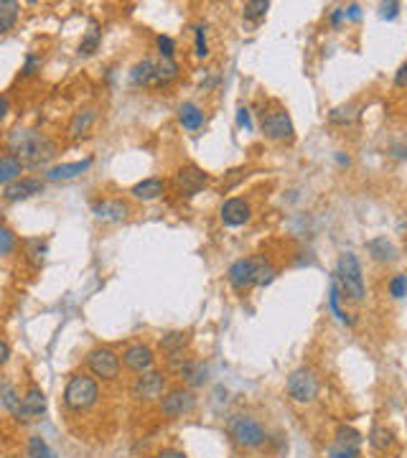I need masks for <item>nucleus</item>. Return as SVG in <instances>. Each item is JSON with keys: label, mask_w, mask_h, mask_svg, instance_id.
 <instances>
[{"label": "nucleus", "mask_w": 407, "mask_h": 458, "mask_svg": "<svg viewBox=\"0 0 407 458\" xmlns=\"http://www.w3.org/2000/svg\"><path fill=\"white\" fill-rule=\"evenodd\" d=\"M8 143H11L13 151L11 155H16L20 165H28V168H38L54 155V143L41 133H33V130H16L8 138Z\"/></svg>", "instance_id": "1"}, {"label": "nucleus", "mask_w": 407, "mask_h": 458, "mask_svg": "<svg viewBox=\"0 0 407 458\" xmlns=\"http://www.w3.org/2000/svg\"><path fill=\"white\" fill-rule=\"evenodd\" d=\"M334 278L338 280V288L343 290V298L354 300V303H362L367 290H364L362 265H359V257H356L354 252H343L341 257H338Z\"/></svg>", "instance_id": "2"}, {"label": "nucleus", "mask_w": 407, "mask_h": 458, "mask_svg": "<svg viewBox=\"0 0 407 458\" xmlns=\"http://www.w3.org/2000/svg\"><path fill=\"white\" fill-rule=\"evenodd\" d=\"M100 397V387L89 375H74L64 389V405L69 407L71 413H84L95 405Z\"/></svg>", "instance_id": "3"}, {"label": "nucleus", "mask_w": 407, "mask_h": 458, "mask_svg": "<svg viewBox=\"0 0 407 458\" xmlns=\"http://www.w3.org/2000/svg\"><path fill=\"white\" fill-rule=\"evenodd\" d=\"M229 438L244 451H254L267 440V433L262 423H257L252 415H235L229 420Z\"/></svg>", "instance_id": "4"}, {"label": "nucleus", "mask_w": 407, "mask_h": 458, "mask_svg": "<svg viewBox=\"0 0 407 458\" xmlns=\"http://www.w3.org/2000/svg\"><path fill=\"white\" fill-rule=\"evenodd\" d=\"M267 267H270V262L265 260V254H252V257H244V260H237L235 265L229 267V283H232V288L235 290H247V288L257 286L262 278V273H265Z\"/></svg>", "instance_id": "5"}, {"label": "nucleus", "mask_w": 407, "mask_h": 458, "mask_svg": "<svg viewBox=\"0 0 407 458\" xmlns=\"http://www.w3.org/2000/svg\"><path fill=\"white\" fill-rule=\"evenodd\" d=\"M288 394H290L293 400L300 402V405H308V402L316 400L318 394V377L313 375V369H295L290 372L288 377Z\"/></svg>", "instance_id": "6"}, {"label": "nucleus", "mask_w": 407, "mask_h": 458, "mask_svg": "<svg viewBox=\"0 0 407 458\" xmlns=\"http://www.w3.org/2000/svg\"><path fill=\"white\" fill-rule=\"evenodd\" d=\"M194 407H196V394L189 387H173L160 397V413L171 420L194 413Z\"/></svg>", "instance_id": "7"}, {"label": "nucleus", "mask_w": 407, "mask_h": 458, "mask_svg": "<svg viewBox=\"0 0 407 458\" xmlns=\"http://www.w3.org/2000/svg\"><path fill=\"white\" fill-rule=\"evenodd\" d=\"M165 384H168V377H165L163 372H153L151 369V372H146V375L135 377L130 392H133V397L138 402H155L163 397Z\"/></svg>", "instance_id": "8"}, {"label": "nucleus", "mask_w": 407, "mask_h": 458, "mask_svg": "<svg viewBox=\"0 0 407 458\" xmlns=\"http://www.w3.org/2000/svg\"><path fill=\"white\" fill-rule=\"evenodd\" d=\"M262 133L270 140H280V143H290L295 138V127H293L290 114L285 110H267L262 112Z\"/></svg>", "instance_id": "9"}, {"label": "nucleus", "mask_w": 407, "mask_h": 458, "mask_svg": "<svg viewBox=\"0 0 407 458\" xmlns=\"http://www.w3.org/2000/svg\"><path fill=\"white\" fill-rule=\"evenodd\" d=\"M87 364H89V372L95 377H102V380H114V377L120 375V356L114 354L112 349L89 351Z\"/></svg>", "instance_id": "10"}, {"label": "nucleus", "mask_w": 407, "mask_h": 458, "mask_svg": "<svg viewBox=\"0 0 407 458\" xmlns=\"http://www.w3.org/2000/svg\"><path fill=\"white\" fill-rule=\"evenodd\" d=\"M46 413V394L41 387H36V384H31V387L25 389L23 400H20L18 410H16V418L20 420V423H33V420L44 418Z\"/></svg>", "instance_id": "11"}, {"label": "nucleus", "mask_w": 407, "mask_h": 458, "mask_svg": "<svg viewBox=\"0 0 407 458\" xmlns=\"http://www.w3.org/2000/svg\"><path fill=\"white\" fill-rule=\"evenodd\" d=\"M153 362H155V356H153V349L146 346V344H133V346H127L125 354H122V364H125L130 372H135V375L151 372Z\"/></svg>", "instance_id": "12"}, {"label": "nucleus", "mask_w": 407, "mask_h": 458, "mask_svg": "<svg viewBox=\"0 0 407 458\" xmlns=\"http://www.w3.org/2000/svg\"><path fill=\"white\" fill-rule=\"evenodd\" d=\"M209 176L199 168V165H184V168H178L176 171V189L186 196H194L199 191L206 186Z\"/></svg>", "instance_id": "13"}, {"label": "nucleus", "mask_w": 407, "mask_h": 458, "mask_svg": "<svg viewBox=\"0 0 407 458\" xmlns=\"http://www.w3.org/2000/svg\"><path fill=\"white\" fill-rule=\"evenodd\" d=\"M219 216H222V222L227 224V227H242V224L249 222L252 209H249V204L244 201V199H227V201L222 204Z\"/></svg>", "instance_id": "14"}, {"label": "nucleus", "mask_w": 407, "mask_h": 458, "mask_svg": "<svg viewBox=\"0 0 407 458\" xmlns=\"http://www.w3.org/2000/svg\"><path fill=\"white\" fill-rule=\"evenodd\" d=\"M44 191V181L41 178H16L13 184L6 186L3 196L8 201H20V199H28V196H36Z\"/></svg>", "instance_id": "15"}, {"label": "nucleus", "mask_w": 407, "mask_h": 458, "mask_svg": "<svg viewBox=\"0 0 407 458\" xmlns=\"http://www.w3.org/2000/svg\"><path fill=\"white\" fill-rule=\"evenodd\" d=\"M92 214L102 222H120L127 216V204L120 199H102L92 204Z\"/></svg>", "instance_id": "16"}, {"label": "nucleus", "mask_w": 407, "mask_h": 458, "mask_svg": "<svg viewBox=\"0 0 407 458\" xmlns=\"http://www.w3.org/2000/svg\"><path fill=\"white\" fill-rule=\"evenodd\" d=\"M92 165V158H84V160H74V163H61V165H54L46 171V181H71V178L82 176Z\"/></svg>", "instance_id": "17"}, {"label": "nucleus", "mask_w": 407, "mask_h": 458, "mask_svg": "<svg viewBox=\"0 0 407 458\" xmlns=\"http://www.w3.org/2000/svg\"><path fill=\"white\" fill-rule=\"evenodd\" d=\"M153 79H155V59H143L130 71V84L135 87H153Z\"/></svg>", "instance_id": "18"}, {"label": "nucleus", "mask_w": 407, "mask_h": 458, "mask_svg": "<svg viewBox=\"0 0 407 458\" xmlns=\"http://www.w3.org/2000/svg\"><path fill=\"white\" fill-rule=\"evenodd\" d=\"M178 375H181V380L189 387H199V384L206 382V367H204V362H196V359H186L181 364V369H178Z\"/></svg>", "instance_id": "19"}, {"label": "nucleus", "mask_w": 407, "mask_h": 458, "mask_svg": "<svg viewBox=\"0 0 407 458\" xmlns=\"http://www.w3.org/2000/svg\"><path fill=\"white\" fill-rule=\"evenodd\" d=\"M178 76V64L173 59H155V79H153V89H160L165 84H171Z\"/></svg>", "instance_id": "20"}, {"label": "nucleus", "mask_w": 407, "mask_h": 458, "mask_svg": "<svg viewBox=\"0 0 407 458\" xmlns=\"http://www.w3.org/2000/svg\"><path fill=\"white\" fill-rule=\"evenodd\" d=\"M178 120H181V125L186 127V130H201L204 125V112L199 105H194V102H184L181 107H178Z\"/></svg>", "instance_id": "21"}, {"label": "nucleus", "mask_w": 407, "mask_h": 458, "mask_svg": "<svg viewBox=\"0 0 407 458\" xmlns=\"http://www.w3.org/2000/svg\"><path fill=\"white\" fill-rule=\"evenodd\" d=\"M95 120H97V112L92 107L79 110V112H76L74 117H71V122H69V135H71V138H82V135H87L89 127L95 125Z\"/></svg>", "instance_id": "22"}, {"label": "nucleus", "mask_w": 407, "mask_h": 458, "mask_svg": "<svg viewBox=\"0 0 407 458\" xmlns=\"http://www.w3.org/2000/svg\"><path fill=\"white\" fill-rule=\"evenodd\" d=\"M165 184L160 178H146V181H140V184L133 186V196L135 199H143V201H153V199H158L163 194Z\"/></svg>", "instance_id": "23"}, {"label": "nucleus", "mask_w": 407, "mask_h": 458, "mask_svg": "<svg viewBox=\"0 0 407 458\" xmlns=\"http://www.w3.org/2000/svg\"><path fill=\"white\" fill-rule=\"evenodd\" d=\"M189 344V334L184 331H171L160 339V349H163L165 356H176V354H184V346Z\"/></svg>", "instance_id": "24"}, {"label": "nucleus", "mask_w": 407, "mask_h": 458, "mask_svg": "<svg viewBox=\"0 0 407 458\" xmlns=\"http://www.w3.org/2000/svg\"><path fill=\"white\" fill-rule=\"evenodd\" d=\"M369 445H372L374 451H379V453L389 451V448L394 445V433L389 430V428H384V425L372 428V433H369Z\"/></svg>", "instance_id": "25"}, {"label": "nucleus", "mask_w": 407, "mask_h": 458, "mask_svg": "<svg viewBox=\"0 0 407 458\" xmlns=\"http://www.w3.org/2000/svg\"><path fill=\"white\" fill-rule=\"evenodd\" d=\"M367 249L372 252V257L379 262H392L394 260V247L387 237H377V240L367 242Z\"/></svg>", "instance_id": "26"}, {"label": "nucleus", "mask_w": 407, "mask_h": 458, "mask_svg": "<svg viewBox=\"0 0 407 458\" xmlns=\"http://www.w3.org/2000/svg\"><path fill=\"white\" fill-rule=\"evenodd\" d=\"M334 438H336V445H341V448H354V451H359V445H362V440H364L362 433L351 425H338L336 433H334Z\"/></svg>", "instance_id": "27"}, {"label": "nucleus", "mask_w": 407, "mask_h": 458, "mask_svg": "<svg viewBox=\"0 0 407 458\" xmlns=\"http://www.w3.org/2000/svg\"><path fill=\"white\" fill-rule=\"evenodd\" d=\"M20 6L16 0H0V33H8L18 20Z\"/></svg>", "instance_id": "28"}, {"label": "nucleus", "mask_w": 407, "mask_h": 458, "mask_svg": "<svg viewBox=\"0 0 407 458\" xmlns=\"http://www.w3.org/2000/svg\"><path fill=\"white\" fill-rule=\"evenodd\" d=\"M20 168H23V165H20V160L16 158V155H3V158H0V184H13V181H16V178L20 176Z\"/></svg>", "instance_id": "29"}, {"label": "nucleus", "mask_w": 407, "mask_h": 458, "mask_svg": "<svg viewBox=\"0 0 407 458\" xmlns=\"http://www.w3.org/2000/svg\"><path fill=\"white\" fill-rule=\"evenodd\" d=\"M100 38H102V31H100V25H97V20H89V31H87V36L82 38V44H79V54H84V57L95 54V51L100 49Z\"/></svg>", "instance_id": "30"}, {"label": "nucleus", "mask_w": 407, "mask_h": 458, "mask_svg": "<svg viewBox=\"0 0 407 458\" xmlns=\"http://www.w3.org/2000/svg\"><path fill=\"white\" fill-rule=\"evenodd\" d=\"M44 257H46V242H41V240L25 242V260L31 262L33 267L44 265Z\"/></svg>", "instance_id": "31"}, {"label": "nucleus", "mask_w": 407, "mask_h": 458, "mask_svg": "<svg viewBox=\"0 0 407 458\" xmlns=\"http://www.w3.org/2000/svg\"><path fill=\"white\" fill-rule=\"evenodd\" d=\"M356 117V107L354 105H338V107H334L329 112V122L331 125H349V122H354Z\"/></svg>", "instance_id": "32"}, {"label": "nucleus", "mask_w": 407, "mask_h": 458, "mask_svg": "<svg viewBox=\"0 0 407 458\" xmlns=\"http://www.w3.org/2000/svg\"><path fill=\"white\" fill-rule=\"evenodd\" d=\"M338 298H341V288H338V280L331 278V290H329V303H331V311L336 313V318L341 324H351V318L341 311V305H338Z\"/></svg>", "instance_id": "33"}, {"label": "nucleus", "mask_w": 407, "mask_h": 458, "mask_svg": "<svg viewBox=\"0 0 407 458\" xmlns=\"http://www.w3.org/2000/svg\"><path fill=\"white\" fill-rule=\"evenodd\" d=\"M267 11H270V3H267V0H249V3H244V8H242V16L247 20H260V18H265Z\"/></svg>", "instance_id": "34"}, {"label": "nucleus", "mask_w": 407, "mask_h": 458, "mask_svg": "<svg viewBox=\"0 0 407 458\" xmlns=\"http://www.w3.org/2000/svg\"><path fill=\"white\" fill-rule=\"evenodd\" d=\"M28 456L31 458H57V453L51 451L49 443H46L41 435H33V438L28 440Z\"/></svg>", "instance_id": "35"}, {"label": "nucleus", "mask_w": 407, "mask_h": 458, "mask_svg": "<svg viewBox=\"0 0 407 458\" xmlns=\"http://www.w3.org/2000/svg\"><path fill=\"white\" fill-rule=\"evenodd\" d=\"M0 394H3V402H6V407L11 410V413H16L18 410V405H20V397H18V392L13 389V384H0Z\"/></svg>", "instance_id": "36"}, {"label": "nucleus", "mask_w": 407, "mask_h": 458, "mask_svg": "<svg viewBox=\"0 0 407 458\" xmlns=\"http://www.w3.org/2000/svg\"><path fill=\"white\" fill-rule=\"evenodd\" d=\"M389 295L392 298H405L407 295V275H394L389 280Z\"/></svg>", "instance_id": "37"}, {"label": "nucleus", "mask_w": 407, "mask_h": 458, "mask_svg": "<svg viewBox=\"0 0 407 458\" xmlns=\"http://www.w3.org/2000/svg\"><path fill=\"white\" fill-rule=\"evenodd\" d=\"M16 247V235L8 227H0V257H6Z\"/></svg>", "instance_id": "38"}, {"label": "nucleus", "mask_w": 407, "mask_h": 458, "mask_svg": "<svg viewBox=\"0 0 407 458\" xmlns=\"http://www.w3.org/2000/svg\"><path fill=\"white\" fill-rule=\"evenodd\" d=\"M194 33H196V57H209V46H206V25H194Z\"/></svg>", "instance_id": "39"}, {"label": "nucleus", "mask_w": 407, "mask_h": 458, "mask_svg": "<svg viewBox=\"0 0 407 458\" xmlns=\"http://www.w3.org/2000/svg\"><path fill=\"white\" fill-rule=\"evenodd\" d=\"M36 71H41V59H38L36 54H28V57H25L23 69H20V74H23V76H33Z\"/></svg>", "instance_id": "40"}, {"label": "nucleus", "mask_w": 407, "mask_h": 458, "mask_svg": "<svg viewBox=\"0 0 407 458\" xmlns=\"http://www.w3.org/2000/svg\"><path fill=\"white\" fill-rule=\"evenodd\" d=\"M329 458H359V451L354 448H341V445H331L329 448Z\"/></svg>", "instance_id": "41"}, {"label": "nucleus", "mask_w": 407, "mask_h": 458, "mask_svg": "<svg viewBox=\"0 0 407 458\" xmlns=\"http://www.w3.org/2000/svg\"><path fill=\"white\" fill-rule=\"evenodd\" d=\"M158 49H160V57L163 59H173V38H168V36H158Z\"/></svg>", "instance_id": "42"}, {"label": "nucleus", "mask_w": 407, "mask_h": 458, "mask_svg": "<svg viewBox=\"0 0 407 458\" xmlns=\"http://www.w3.org/2000/svg\"><path fill=\"white\" fill-rule=\"evenodd\" d=\"M397 11H400V3H397V0H392V3H382V18L392 20L394 16H397Z\"/></svg>", "instance_id": "43"}, {"label": "nucleus", "mask_w": 407, "mask_h": 458, "mask_svg": "<svg viewBox=\"0 0 407 458\" xmlns=\"http://www.w3.org/2000/svg\"><path fill=\"white\" fill-rule=\"evenodd\" d=\"M237 122H240V127H244V130H249V127H252V120H249V110L247 107H240V112H237Z\"/></svg>", "instance_id": "44"}, {"label": "nucleus", "mask_w": 407, "mask_h": 458, "mask_svg": "<svg viewBox=\"0 0 407 458\" xmlns=\"http://www.w3.org/2000/svg\"><path fill=\"white\" fill-rule=\"evenodd\" d=\"M394 84H397V87H407V61L402 64L400 69H397V74H394Z\"/></svg>", "instance_id": "45"}, {"label": "nucleus", "mask_w": 407, "mask_h": 458, "mask_svg": "<svg viewBox=\"0 0 407 458\" xmlns=\"http://www.w3.org/2000/svg\"><path fill=\"white\" fill-rule=\"evenodd\" d=\"M155 458H189L184 451H176V448H163Z\"/></svg>", "instance_id": "46"}, {"label": "nucleus", "mask_w": 407, "mask_h": 458, "mask_svg": "<svg viewBox=\"0 0 407 458\" xmlns=\"http://www.w3.org/2000/svg\"><path fill=\"white\" fill-rule=\"evenodd\" d=\"M8 359H11V346H8L6 341H0V367H3Z\"/></svg>", "instance_id": "47"}, {"label": "nucleus", "mask_w": 407, "mask_h": 458, "mask_svg": "<svg viewBox=\"0 0 407 458\" xmlns=\"http://www.w3.org/2000/svg\"><path fill=\"white\" fill-rule=\"evenodd\" d=\"M346 16H349L351 20H359V18H362V8L356 6V3H351V6L346 8Z\"/></svg>", "instance_id": "48"}, {"label": "nucleus", "mask_w": 407, "mask_h": 458, "mask_svg": "<svg viewBox=\"0 0 407 458\" xmlns=\"http://www.w3.org/2000/svg\"><path fill=\"white\" fill-rule=\"evenodd\" d=\"M343 16H346V11H343V8H334V13H331V23L338 25V23H341Z\"/></svg>", "instance_id": "49"}, {"label": "nucleus", "mask_w": 407, "mask_h": 458, "mask_svg": "<svg viewBox=\"0 0 407 458\" xmlns=\"http://www.w3.org/2000/svg\"><path fill=\"white\" fill-rule=\"evenodd\" d=\"M8 114V100L6 97H0V122H3V117Z\"/></svg>", "instance_id": "50"}, {"label": "nucleus", "mask_w": 407, "mask_h": 458, "mask_svg": "<svg viewBox=\"0 0 407 458\" xmlns=\"http://www.w3.org/2000/svg\"><path fill=\"white\" fill-rule=\"evenodd\" d=\"M336 160H338V163H341V165H349V155H341V153H338Z\"/></svg>", "instance_id": "51"}, {"label": "nucleus", "mask_w": 407, "mask_h": 458, "mask_svg": "<svg viewBox=\"0 0 407 458\" xmlns=\"http://www.w3.org/2000/svg\"><path fill=\"white\" fill-rule=\"evenodd\" d=\"M400 155H405V158H407V140L402 143V153H400Z\"/></svg>", "instance_id": "52"}]
</instances>
